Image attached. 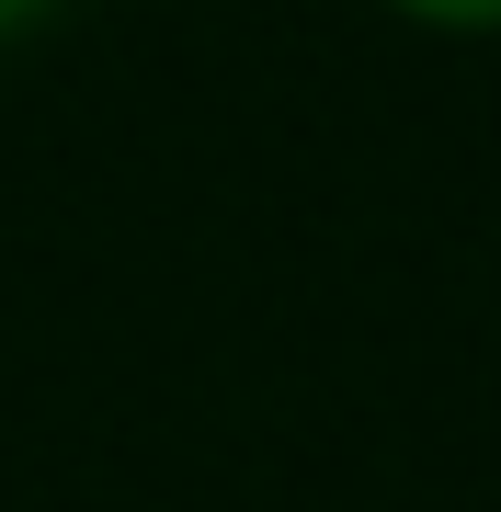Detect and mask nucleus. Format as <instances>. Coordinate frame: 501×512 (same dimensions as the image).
Listing matches in <instances>:
<instances>
[{
    "label": "nucleus",
    "instance_id": "obj_2",
    "mask_svg": "<svg viewBox=\"0 0 501 512\" xmlns=\"http://www.w3.org/2000/svg\"><path fill=\"white\" fill-rule=\"evenodd\" d=\"M12 12H35V0H0V23H12Z\"/></svg>",
    "mask_w": 501,
    "mask_h": 512
},
{
    "label": "nucleus",
    "instance_id": "obj_1",
    "mask_svg": "<svg viewBox=\"0 0 501 512\" xmlns=\"http://www.w3.org/2000/svg\"><path fill=\"white\" fill-rule=\"evenodd\" d=\"M422 23H501V0H410Z\"/></svg>",
    "mask_w": 501,
    "mask_h": 512
}]
</instances>
